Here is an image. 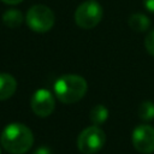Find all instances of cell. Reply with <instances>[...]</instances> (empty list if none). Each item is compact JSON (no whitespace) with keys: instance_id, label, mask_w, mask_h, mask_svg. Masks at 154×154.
<instances>
[{"instance_id":"6da1fadb","label":"cell","mask_w":154,"mask_h":154,"mask_svg":"<svg viewBox=\"0 0 154 154\" xmlns=\"http://www.w3.org/2000/svg\"><path fill=\"white\" fill-rule=\"evenodd\" d=\"M2 148L11 154H23L34 144V135L31 130L20 123L7 125L0 137Z\"/></svg>"},{"instance_id":"7a4b0ae2","label":"cell","mask_w":154,"mask_h":154,"mask_svg":"<svg viewBox=\"0 0 154 154\" xmlns=\"http://www.w3.org/2000/svg\"><path fill=\"white\" fill-rule=\"evenodd\" d=\"M54 94L63 103H75L87 93V81L78 75H64L54 83Z\"/></svg>"},{"instance_id":"3957f363","label":"cell","mask_w":154,"mask_h":154,"mask_svg":"<svg viewBox=\"0 0 154 154\" xmlns=\"http://www.w3.org/2000/svg\"><path fill=\"white\" fill-rule=\"evenodd\" d=\"M25 20L32 31L46 32L54 25V13L49 7L37 4L29 8L25 16Z\"/></svg>"},{"instance_id":"277c9868","label":"cell","mask_w":154,"mask_h":154,"mask_svg":"<svg viewBox=\"0 0 154 154\" xmlns=\"http://www.w3.org/2000/svg\"><path fill=\"white\" fill-rule=\"evenodd\" d=\"M106 141L105 132L97 126L91 125L85 128L77 138V147L83 154H94L99 152Z\"/></svg>"},{"instance_id":"5b68a950","label":"cell","mask_w":154,"mask_h":154,"mask_svg":"<svg viewBox=\"0 0 154 154\" xmlns=\"http://www.w3.org/2000/svg\"><path fill=\"white\" fill-rule=\"evenodd\" d=\"M102 7L94 0H88L81 4L75 12V20L79 28L91 29L96 26L102 18Z\"/></svg>"},{"instance_id":"8992f818","label":"cell","mask_w":154,"mask_h":154,"mask_svg":"<svg viewBox=\"0 0 154 154\" xmlns=\"http://www.w3.org/2000/svg\"><path fill=\"white\" fill-rule=\"evenodd\" d=\"M132 144L142 154L154 152V128L150 125H138L132 131Z\"/></svg>"},{"instance_id":"52a82bcc","label":"cell","mask_w":154,"mask_h":154,"mask_svg":"<svg viewBox=\"0 0 154 154\" xmlns=\"http://www.w3.org/2000/svg\"><path fill=\"white\" fill-rule=\"evenodd\" d=\"M31 109L38 117H48L55 107L53 94L47 89H37L31 96Z\"/></svg>"},{"instance_id":"ba28073f","label":"cell","mask_w":154,"mask_h":154,"mask_svg":"<svg viewBox=\"0 0 154 154\" xmlns=\"http://www.w3.org/2000/svg\"><path fill=\"white\" fill-rule=\"evenodd\" d=\"M17 89V81L16 78L10 75L1 72L0 73V101L10 99Z\"/></svg>"},{"instance_id":"9c48e42d","label":"cell","mask_w":154,"mask_h":154,"mask_svg":"<svg viewBox=\"0 0 154 154\" xmlns=\"http://www.w3.org/2000/svg\"><path fill=\"white\" fill-rule=\"evenodd\" d=\"M24 20V16L23 13L19 11V10H16V8H11V10H7L6 12H4L2 14V23L8 26V28H19L22 25Z\"/></svg>"},{"instance_id":"30bf717a","label":"cell","mask_w":154,"mask_h":154,"mask_svg":"<svg viewBox=\"0 0 154 154\" xmlns=\"http://www.w3.org/2000/svg\"><path fill=\"white\" fill-rule=\"evenodd\" d=\"M129 26L134 31H146L150 25V19L143 13H134L128 20Z\"/></svg>"},{"instance_id":"8fae6325","label":"cell","mask_w":154,"mask_h":154,"mask_svg":"<svg viewBox=\"0 0 154 154\" xmlns=\"http://www.w3.org/2000/svg\"><path fill=\"white\" fill-rule=\"evenodd\" d=\"M89 117L94 125L103 124L108 118V109L103 105H96L91 108Z\"/></svg>"},{"instance_id":"7c38bea8","label":"cell","mask_w":154,"mask_h":154,"mask_svg":"<svg viewBox=\"0 0 154 154\" xmlns=\"http://www.w3.org/2000/svg\"><path fill=\"white\" fill-rule=\"evenodd\" d=\"M138 117L143 122L154 119V103L152 101H143L138 107Z\"/></svg>"},{"instance_id":"4fadbf2b","label":"cell","mask_w":154,"mask_h":154,"mask_svg":"<svg viewBox=\"0 0 154 154\" xmlns=\"http://www.w3.org/2000/svg\"><path fill=\"white\" fill-rule=\"evenodd\" d=\"M144 46H146L147 52H148L150 55L154 57V30H152V31L146 36Z\"/></svg>"},{"instance_id":"5bb4252c","label":"cell","mask_w":154,"mask_h":154,"mask_svg":"<svg viewBox=\"0 0 154 154\" xmlns=\"http://www.w3.org/2000/svg\"><path fill=\"white\" fill-rule=\"evenodd\" d=\"M32 154H53V153H52L51 148H48L46 146H42V147H38Z\"/></svg>"},{"instance_id":"9a60e30c","label":"cell","mask_w":154,"mask_h":154,"mask_svg":"<svg viewBox=\"0 0 154 154\" xmlns=\"http://www.w3.org/2000/svg\"><path fill=\"white\" fill-rule=\"evenodd\" d=\"M143 5L149 12L154 13V0H143Z\"/></svg>"},{"instance_id":"2e32d148","label":"cell","mask_w":154,"mask_h":154,"mask_svg":"<svg viewBox=\"0 0 154 154\" xmlns=\"http://www.w3.org/2000/svg\"><path fill=\"white\" fill-rule=\"evenodd\" d=\"M1 1L5 2V4H7V5H17V4L22 2L23 0H1Z\"/></svg>"}]
</instances>
